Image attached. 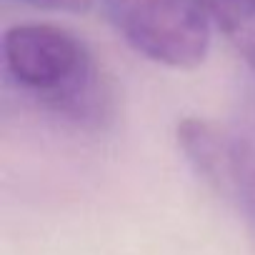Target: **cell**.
Segmentation results:
<instances>
[{
    "mask_svg": "<svg viewBox=\"0 0 255 255\" xmlns=\"http://www.w3.org/2000/svg\"><path fill=\"white\" fill-rule=\"evenodd\" d=\"M10 80L50 113L75 125H100L110 115L108 83L88 45L53 23L13 25L3 35Z\"/></svg>",
    "mask_w": 255,
    "mask_h": 255,
    "instance_id": "1",
    "label": "cell"
},
{
    "mask_svg": "<svg viewBox=\"0 0 255 255\" xmlns=\"http://www.w3.org/2000/svg\"><path fill=\"white\" fill-rule=\"evenodd\" d=\"M113 30L143 58L198 68L210 50V18L198 0H100Z\"/></svg>",
    "mask_w": 255,
    "mask_h": 255,
    "instance_id": "2",
    "label": "cell"
},
{
    "mask_svg": "<svg viewBox=\"0 0 255 255\" xmlns=\"http://www.w3.org/2000/svg\"><path fill=\"white\" fill-rule=\"evenodd\" d=\"M178 143L195 173L230 200L255 230V88L228 125L185 118L178 125Z\"/></svg>",
    "mask_w": 255,
    "mask_h": 255,
    "instance_id": "3",
    "label": "cell"
},
{
    "mask_svg": "<svg viewBox=\"0 0 255 255\" xmlns=\"http://www.w3.org/2000/svg\"><path fill=\"white\" fill-rule=\"evenodd\" d=\"M235 53L255 70V0H198Z\"/></svg>",
    "mask_w": 255,
    "mask_h": 255,
    "instance_id": "4",
    "label": "cell"
},
{
    "mask_svg": "<svg viewBox=\"0 0 255 255\" xmlns=\"http://www.w3.org/2000/svg\"><path fill=\"white\" fill-rule=\"evenodd\" d=\"M8 3L28 5L35 10H50V13H70V15H83L93 8V0H8Z\"/></svg>",
    "mask_w": 255,
    "mask_h": 255,
    "instance_id": "5",
    "label": "cell"
}]
</instances>
